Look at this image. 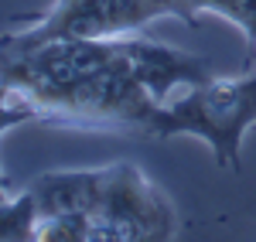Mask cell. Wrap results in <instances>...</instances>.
Segmentation results:
<instances>
[{"instance_id":"cell-1","label":"cell","mask_w":256,"mask_h":242,"mask_svg":"<svg viewBox=\"0 0 256 242\" xmlns=\"http://www.w3.org/2000/svg\"><path fill=\"white\" fill-rule=\"evenodd\" d=\"M256 126V72L239 79L212 75L181 99L158 106L147 133L154 137H195L208 143L218 167L239 171V147L246 130Z\"/></svg>"},{"instance_id":"cell-2","label":"cell","mask_w":256,"mask_h":242,"mask_svg":"<svg viewBox=\"0 0 256 242\" xmlns=\"http://www.w3.org/2000/svg\"><path fill=\"white\" fill-rule=\"evenodd\" d=\"M178 232V215L168 195L134 164H110L106 188L96 208L99 242H137V239H171Z\"/></svg>"},{"instance_id":"cell-3","label":"cell","mask_w":256,"mask_h":242,"mask_svg":"<svg viewBox=\"0 0 256 242\" xmlns=\"http://www.w3.org/2000/svg\"><path fill=\"white\" fill-rule=\"evenodd\" d=\"M158 106L160 102L140 82L130 58L123 55V41H120V55L110 58L99 72H92L68 92V99L58 106L55 120L89 123V126H126V130L147 133Z\"/></svg>"},{"instance_id":"cell-4","label":"cell","mask_w":256,"mask_h":242,"mask_svg":"<svg viewBox=\"0 0 256 242\" xmlns=\"http://www.w3.org/2000/svg\"><path fill=\"white\" fill-rule=\"evenodd\" d=\"M158 17H168L158 0H55L31 27L4 34L0 48H31L55 38H116Z\"/></svg>"},{"instance_id":"cell-5","label":"cell","mask_w":256,"mask_h":242,"mask_svg":"<svg viewBox=\"0 0 256 242\" xmlns=\"http://www.w3.org/2000/svg\"><path fill=\"white\" fill-rule=\"evenodd\" d=\"M120 41H123V55L130 58L134 72L140 75V82L150 89V96L160 106L171 102V92H174L178 85L181 89H195V85L212 79V68H208L205 58H195L188 51H178L171 44L134 38V31L120 34Z\"/></svg>"},{"instance_id":"cell-6","label":"cell","mask_w":256,"mask_h":242,"mask_svg":"<svg viewBox=\"0 0 256 242\" xmlns=\"http://www.w3.org/2000/svg\"><path fill=\"white\" fill-rule=\"evenodd\" d=\"M106 188V167L96 171H48L28 184L38 219L48 215H96Z\"/></svg>"},{"instance_id":"cell-7","label":"cell","mask_w":256,"mask_h":242,"mask_svg":"<svg viewBox=\"0 0 256 242\" xmlns=\"http://www.w3.org/2000/svg\"><path fill=\"white\" fill-rule=\"evenodd\" d=\"M38 232V208L28 188L0 202V242H28Z\"/></svg>"},{"instance_id":"cell-8","label":"cell","mask_w":256,"mask_h":242,"mask_svg":"<svg viewBox=\"0 0 256 242\" xmlns=\"http://www.w3.org/2000/svg\"><path fill=\"white\" fill-rule=\"evenodd\" d=\"M38 242H96V215H48L38 219Z\"/></svg>"},{"instance_id":"cell-9","label":"cell","mask_w":256,"mask_h":242,"mask_svg":"<svg viewBox=\"0 0 256 242\" xmlns=\"http://www.w3.org/2000/svg\"><path fill=\"white\" fill-rule=\"evenodd\" d=\"M28 120H41L38 106L28 99L24 92H18L14 85L0 82V137H4L10 126H18V123H28Z\"/></svg>"},{"instance_id":"cell-10","label":"cell","mask_w":256,"mask_h":242,"mask_svg":"<svg viewBox=\"0 0 256 242\" xmlns=\"http://www.w3.org/2000/svg\"><path fill=\"white\" fill-rule=\"evenodd\" d=\"M158 3L164 7L168 17H181L188 27L198 24V14H202V10H216V14H222V0H158Z\"/></svg>"},{"instance_id":"cell-11","label":"cell","mask_w":256,"mask_h":242,"mask_svg":"<svg viewBox=\"0 0 256 242\" xmlns=\"http://www.w3.org/2000/svg\"><path fill=\"white\" fill-rule=\"evenodd\" d=\"M222 17L239 24L250 44H256V0H222Z\"/></svg>"},{"instance_id":"cell-12","label":"cell","mask_w":256,"mask_h":242,"mask_svg":"<svg viewBox=\"0 0 256 242\" xmlns=\"http://www.w3.org/2000/svg\"><path fill=\"white\" fill-rule=\"evenodd\" d=\"M4 198H10V191H7V178H4V171H0V202Z\"/></svg>"},{"instance_id":"cell-13","label":"cell","mask_w":256,"mask_h":242,"mask_svg":"<svg viewBox=\"0 0 256 242\" xmlns=\"http://www.w3.org/2000/svg\"><path fill=\"white\" fill-rule=\"evenodd\" d=\"M253 51H256V44H253Z\"/></svg>"}]
</instances>
